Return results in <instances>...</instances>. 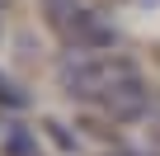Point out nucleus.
<instances>
[{
    "label": "nucleus",
    "mask_w": 160,
    "mask_h": 156,
    "mask_svg": "<svg viewBox=\"0 0 160 156\" xmlns=\"http://www.w3.org/2000/svg\"><path fill=\"white\" fill-rule=\"evenodd\" d=\"M127 81H141V76H137V62L132 57H118V52H94V57H80V62H66L61 66L66 95L85 100V104H104Z\"/></svg>",
    "instance_id": "nucleus-1"
},
{
    "label": "nucleus",
    "mask_w": 160,
    "mask_h": 156,
    "mask_svg": "<svg viewBox=\"0 0 160 156\" xmlns=\"http://www.w3.org/2000/svg\"><path fill=\"white\" fill-rule=\"evenodd\" d=\"M57 38H61L66 47L90 52V57H94V52H108V47H118V29H113L104 14H94V10H85V14H80L71 29H61Z\"/></svg>",
    "instance_id": "nucleus-2"
},
{
    "label": "nucleus",
    "mask_w": 160,
    "mask_h": 156,
    "mask_svg": "<svg viewBox=\"0 0 160 156\" xmlns=\"http://www.w3.org/2000/svg\"><path fill=\"white\" fill-rule=\"evenodd\" d=\"M99 109H104L113 123H132V118H141V114L151 109V90H146L141 81H127V85H122V90H113Z\"/></svg>",
    "instance_id": "nucleus-3"
},
{
    "label": "nucleus",
    "mask_w": 160,
    "mask_h": 156,
    "mask_svg": "<svg viewBox=\"0 0 160 156\" xmlns=\"http://www.w3.org/2000/svg\"><path fill=\"white\" fill-rule=\"evenodd\" d=\"M80 14H85V5H80V0H42V19L61 33V29H71Z\"/></svg>",
    "instance_id": "nucleus-4"
},
{
    "label": "nucleus",
    "mask_w": 160,
    "mask_h": 156,
    "mask_svg": "<svg viewBox=\"0 0 160 156\" xmlns=\"http://www.w3.org/2000/svg\"><path fill=\"white\" fill-rule=\"evenodd\" d=\"M5 156H38V142L28 128H10L5 132Z\"/></svg>",
    "instance_id": "nucleus-5"
},
{
    "label": "nucleus",
    "mask_w": 160,
    "mask_h": 156,
    "mask_svg": "<svg viewBox=\"0 0 160 156\" xmlns=\"http://www.w3.org/2000/svg\"><path fill=\"white\" fill-rule=\"evenodd\" d=\"M0 104H10V109H19V104H24V90H14V85L5 81V71H0Z\"/></svg>",
    "instance_id": "nucleus-6"
},
{
    "label": "nucleus",
    "mask_w": 160,
    "mask_h": 156,
    "mask_svg": "<svg viewBox=\"0 0 160 156\" xmlns=\"http://www.w3.org/2000/svg\"><path fill=\"white\" fill-rule=\"evenodd\" d=\"M151 137H155V142H160V118H155V123H151Z\"/></svg>",
    "instance_id": "nucleus-7"
},
{
    "label": "nucleus",
    "mask_w": 160,
    "mask_h": 156,
    "mask_svg": "<svg viewBox=\"0 0 160 156\" xmlns=\"http://www.w3.org/2000/svg\"><path fill=\"white\" fill-rule=\"evenodd\" d=\"M104 156H132V151H104Z\"/></svg>",
    "instance_id": "nucleus-8"
}]
</instances>
